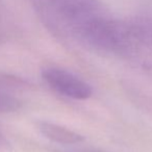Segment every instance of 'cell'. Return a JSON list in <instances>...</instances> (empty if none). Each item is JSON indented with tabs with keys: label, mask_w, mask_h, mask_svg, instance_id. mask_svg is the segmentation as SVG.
<instances>
[{
	"label": "cell",
	"mask_w": 152,
	"mask_h": 152,
	"mask_svg": "<svg viewBox=\"0 0 152 152\" xmlns=\"http://www.w3.org/2000/svg\"><path fill=\"white\" fill-rule=\"evenodd\" d=\"M37 15L54 34L85 41L88 31L108 16L100 0H30Z\"/></svg>",
	"instance_id": "obj_1"
},
{
	"label": "cell",
	"mask_w": 152,
	"mask_h": 152,
	"mask_svg": "<svg viewBox=\"0 0 152 152\" xmlns=\"http://www.w3.org/2000/svg\"><path fill=\"white\" fill-rule=\"evenodd\" d=\"M42 77L53 91L71 99L86 100L93 94L91 86L67 70L46 68L42 71Z\"/></svg>",
	"instance_id": "obj_2"
},
{
	"label": "cell",
	"mask_w": 152,
	"mask_h": 152,
	"mask_svg": "<svg viewBox=\"0 0 152 152\" xmlns=\"http://www.w3.org/2000/svg\"><path fill=\"white\" fill-rule=\"evenodd\" d=\"M38 128L46 139L59 145H73L83 141L81 134L56 123L41 121L38 123Z\"/></svg>",
	"instance_id": "obj_3"
},
{
	"label": "cell",
	"mask_w": 152,
	"mask_h": 152,
	"mask_svg": "<svg viewBox=\"0 0 152 152\" xmlns=\"http://www.w3.org/2000/svg\"><path fill=\"white\" fill-rule=\"evenodd\" d=\"M20 107H21L20 100L7 93L0 92V114L16 112Z\"/></svg>",
	"instance_id": "obj_4"
},
{
	"label": "cell",
	"mask_w": 152,
	"mask_h": 152,
	"mask_svg": "<svg viewBox=\"0 0 152 152\" xmlns=\"http://www.w3.org/2000/svg\"><path fill=\"white\" fill-rule=\"evenodd\" d=\"M2 142H3V137H2V135L0 134V145L2 144Z\"/></svg>",
	"instance_id": "obj_5"
}]
</instances>
